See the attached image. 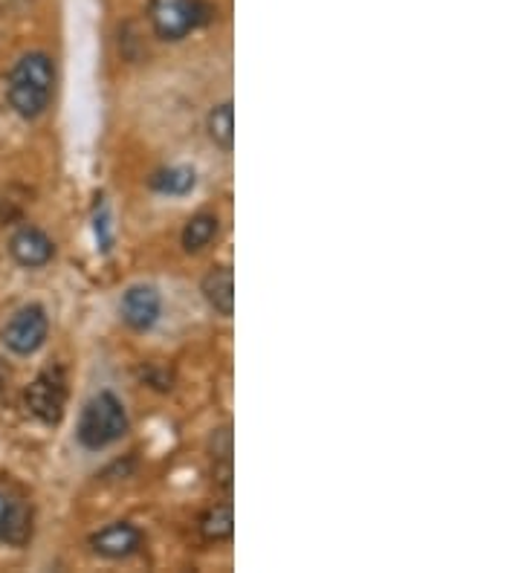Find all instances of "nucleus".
<instances>
[{
	"mask_svg": "<svg viewBox=\"0 0 521 573\" xmlns=\"http://www.w3.org/2000/svg\"><path fill=\"white\" fill-rule=\"evenodd\" d=\"M56 94V64L47 52H26L9 76V105L17 117L38 119Z\"/></svg>",
	"mask_w": 521,
	"mask_h": 573,
	"instance_id": "1",
	"label": "nucleus"
},
{
	"mask_svg": "<svg viewBox=\"0 0 521 573\" xmlns=\"http://www.w3.org/2000/svg\"><path fill=\"white\" fill-rule=\"evenodd\" d=\"M128 429H131V420H128L122 400L110 391H99L87 400L82 414H78L76 438L85 449L99 452V449H108L110 443L125 438Z\"/></svg>",
	"mask_w": 521,
	"mask_h": 573,
	"instance_id": "2",
	"label": "nucleus"
},
{
	"mask_svg": "<svg viewBox=\"0 0 521 573\" xmlns=\"http://www.w3.org/2000/svg\"><path fill=\"white\" fill-rule=\"evenodd\" d=\"M148 17L162 41H183L209 15L201 0H152Z\"/></svg>",
	"mask_w": 521,
	"mask_h": 573,
	"instance_id": "3",
	"label": "nucleus"
},
{
	"mask_svg": "<svg viewBox=\"0 0 521 573\" xmlns=\"http://www.w3.org/2000/svg\"><path fill=\"white\" fill-rule=\"evenodd\" d=\"M26 409L47 426H59L68 409V380L61 368H47L26 388Z\"/></svg>",
	"mask_w": 521,
	"mask_h": 573,
	"instance_id": "4",
	"label": "nucleus"
},
{
	"mask_svg": "<svg viewBox=\"0 0 521 573\" xmlns=\"http://www.w3.org/2000/svg\"><path fill=\"white\" fill-rule=\"evenodd\" d=\"M50 319L41 304H26L7 321L3 328V345L15 356H33L47 342Z\"/></svg>",
	"mask_w": 521,
	"mask_h": 573,
	"instance_id": "5",
	"label": "nucleus"
},
{
	"mask_svg": "<svg viewBox=\"0 0 521 573\" xmlns=\"http://www.w3.org/2000/svg\"><path fill=\"white\" fill-rule=\"evenodd\" d=\"M119 313H122V321L128 328L140 330V333L152 330L160 321L162 313L160 290L152 284L128 286L125 295H122V304H119Z\"/></svg>",
	"mask_w": 521,
	"mask_h": 573,
	"instance_id": "6",
	"label": "nucleus"
},
{
	"mask_svg": "<svg viewBox=\"0 0 521 573\" xmlns=\"http://www.w3.org/2000/svg\"><path fill=\"white\" fill-rule=\"evenodd\" d=\"M9 255L12 261L26 267V270H38V267H47L56 255V244L50 241L47 232L35 227H24L17 229L12 241H9Z\"/></svg>",
	"mask_w": 521,
	"mask_h": 573,
	"instance_id": "7",
	"label": "nucleus"
},
{
	"mask_svg": "<svg viewBox=\"0 0 521 573\" xmlns=\"http://www.w3.org/2000/svg\"><path fill=\"white\" fill-rule=\"evenodd\" d=\"M33 539V510L21 498L0 492V541L9 548H24Z\"/></svg>",
	"mask_w": 521,
	"mask_h": 573,
	"instance_id": "8",
	"label": "nucleus"
},
{
	"mask_svg": "<svg viewBox=\"0 0 521 573\" xmlns=\"http://www.w3.org/2000/svg\"><path fill=\"white\" fill-rule=\"evenodd\" d=\"M93 550L105 559H128L134 557L140 545H143V533L136 531L134 524L113 522L105 531H99L90 539Z\"/></svg>",
	"mask_w": 521,
	"mask_h": 573,
	"instance_id": "9",
	"label": "nucleus"
},
{
	"mask_svg": "<svg viewBox=\"0 0 521 573\" xmlns=\"http://www.w3.org/2000/svg\"><path fill=\"white\" fill-rule=\"evenodd\" d=\"M201 293L218 316H232L235 313V272H232V267H227V264L211 267L203 276Z\"/></svg>",
	"mask_w": 521,
	"mask_h": 573,
	"instance_id": "10",
	"label": "nucleus"
},
{
	"mask_svg": "<svg viewBox=\"0 0 521 573\" xmlns=\"http://www.w3.org/2000/svg\"><path fill=\"white\" fill-rule=\"evenodd\" d=\"M220 232V218L215 211H197L194 218H189V223L183 227V249L185 253H203L206 246L218 237Z\"/></svg>",
	"mask_w": 521,
	"mask_h": 573,
	"instance_id": "11",
	"label": "nucleus"
},
{
	"mask_svg": "<svg viewBox=\"0 0 521 573\" xmlns=\"http://www.w3.org/2000/svg\"><path fill=\"white\" fill-rule=\"evenodd\" d=\"M206 131H209V139L218 148L232 151V145H235V108H232V101H223V105L209 110Z\"/></svg>",
	"mask_w": 521,
	"mask_h": 573,
	"instance_id": "12",
	"label": "nucleus"
},
{
	"mask_svg": "<svg viewBox=\"0 0 521 573\" xmlns=\"http://www.w3.org/2000/svg\"><path fill=\"white\" fill-rule=\"evenodd\" d=\"M197 186V174L189 166H171V169L157 171L152 178V188L160 194H169V197H183L192 188Z\"/></svg>",
	"mask_w": 521,
	"mask_h": 573,
	"instance_id": "13",
	"label": "nucleus"
},
{
	"mask_svg": "<svg viewBox=\"0 0 521 573\" xmlns=\"http://www.w3.org/2000/svg\"><path fill=\"white\" fill-rule=\"evenodd\" d=\"M201 533H203V539L211 541V545H220V541L232 539V533H235L232 507L229 504L211 507L209 513L201 519Z\"/></svg>",
	"mask_w": 521,
	"mask_h": 573,
	"instance_id": "14",
	"label": "nucleus"
},
{
	"mask_svg": "<svg viewBox=\"0 0 521 573\" xmlns=\"http://www.w3.org/2000/svg\"><path fill=\"white\" fill-rule=\"evenodd\" d=\"M93 232H96V244L101 246V253H110V246H113V229H110L108 203H99V206H96V215H93Z\"/></svg>",
	"mask_w": 521,
	"mask_h": 573,
	"instance_id": "15",
	"label": "nucleus"
},
{
	"mask_svg": "<svg viewBox=\"0 0 521 573\" xmlns=\"http://www.w3.org/2000/svg\"><path fill=\"white\" fill-rule=\"evenodd\" d=\"M211 464H232V429L229 426L211 435Z\"/></svg>",
	"mask_w": 521,
	"mask_h": 573,
	"instance_id": "16",
	"label": "nucleus"
},
{
	"mask_svg": "<svg viewBox=\"0 0 521 573\" xmlns=\"http://www.w3.org/2000/svg\"><path fill=\"white\" fill-rule=\"evenodd\" d=\"M9 377H12V371H9V365L0 359V391H3V386L9 382Z\"/></svg>",
	"mask_w": 521,
	"mask_h": 573,
	"instance_id": "17",
	"label": "nucleus"
}]
</instances>
